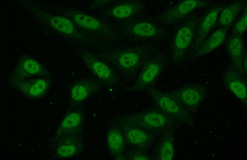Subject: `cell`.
I'll return each mask as SVG.
<instances>
[{
  "mask_svg": "<svg viewBox=\"0 0 247 160\" xmlns=\"http://www.w3.org/2000/svg\"><path fill=\"white\" fill-rule=\"evenodd\" d=\"M201 17L192 13L186 22L177 32L174 43L175 56L177 59H181L187 54L192 45Z\"/></svg>",
  "mask_w": 247,
  "mask_h": 160,
  "instance_id": "1",
  "label": "cell"
},
{
  "mask_svg": "<svg viewBox=\"0 0 247 160\" xmlns=\"http://www.w3.org/2000/svg\"><path fill=\"white\" fill-rule=\"evenodd\" d=\"M226 5L225 3L217 4L201 17L194 42L187 53V57L195 51L208 37L217 23L220 11Z\"/></svg>",
  "mask_w": 247,
  "mask_h": 160,
  "instance_id": "2",
  "label": "cell"
},
{
  "mask_svg": "<svg viewBox=\"0 0 247 160\" xmlns=\"http://www.w3.org/2000/svg\"><path fill=\"white\" fill-rule=\"evenodd\" d=\"M227 46L232 66L247 79V51L242 36L232 34L228 41Z\"/></svg>",
  "mask_w": 247,
  "mask_h": 160,
  "instance_id": "3",
  "label": "cell"
},
{
  "mask_svg": "<svg viewBox=\"0 0 247 160\" xmlns=\"http://www.w3.org/2000/svg\"><path fill=\"white\" fill-rule=\"evenodd\" d=\"M224 85L238 98L246 101L247 98V79L232 67L227 69L222 75Z\"/></svg>",
  "mask_w": 247,
  "mask_h": 160,
  "instance_id": "4",
  "label": "cell"
},
{
  "mask_svg": "<svg viewBox=\"0 0 247 160\" xmlns=\"http://www.w3.org/2000/svg\"><path fill=\"white\" fill-rule=\"evenodd\" d=\"M226 28H220L209 36L200 47L187 58L194 60L209 54L216 49L224 42L228 30Z\"/></svg>",
  "mask_w": 247,
  "mask_h": 160,
  "instance_id": "5",
  "label": "cell"
},
{
  "mask_svg": "<svg viewBox=\"0 0 247 160\" xmlns=\"http://www.w3.org/2000/svg\"><path fill=\"white\" fill-rule=\"evenodd\" d=\"M247 6V2L239 0L226 5L220 11L217 22L220 28L229 29Z\"/></svg>",
  "mask_w": 247,
  "mask_h": 160,
  "instance_id": "6",
  "label": "cell"
},
{
  "mask_svg": "<svg viewBox=\"0 0 247 160\" xmlns=\"http://www.w3.org/2000/svg\"><path fill=\"white\" fill-rule=\"evenodd\" d=\"M206 89L202 85L196 83L187 85L180 91L181 100L186 106L194 107L203 99Z\"/></svg>",
  "mask_w": 247,
  "mask_h": 160,
  "instance_id": "7",
  "label": "cell"
},
{
  "mask_svg": "<svg viewBox=\"0 0 247 160\" xmlns=\"http://www.w3.org/2000/svg\"><path fill=\"white\" fill-rule=\"evenodd\" d=\"M211 1L201 0H187L183 1L178 4L173 11L175 19L182 18L191 13L195 10L203 8L211 4Z\"/></svg>",
  "mask_w": 247,
  "mask_h": 160,
  "instance_id": "8",
  "label": "cell"
},
{
  "mask_svg": "<svg viewBox=\"0 0 247 160\" xmlns=\"http://www.w3.org/2000/svg\"><path fill=\"white\" fill-rule=\"evenodd\" d=\"M51 23L57 30L65 33L71 34L74 30V26L71 21L64 17L56 16L51 19Z\"/></svg>",
  "mask_w": 247,
  "mask_h": 160,
  "instance_id": "9",
  "label": "cell"
},
{
  "mask_svg": "<svg viewBox=\"0 0 247 160\" xmlns=\"http://www.w3.org/2000/svg\"><path fill=\"white\" fill-rule=\"evenodd\" d=\"M159 68L157 64H150L145 69L141 75L139 82L142 85L147 84L153 81L157 75Z\"/></svg>",
  "mask_w": 247,
  "mask_h": 160,
  "instance_id": "10",
  "label": "cell"
},
{
  "mask_svg": "<svg viewBox=\"0 0 247 160\" xmlns=\"http://www.w3.org/2000/svg\"><path fill=\"white\" fill-rule=\"evenodd\" d=\"M74 20L79 25L87 28L96 29L100 26V24L97 20L86 15L77 14L74 17Z\"/></svg>",
  "mask_w": 247,
  "mask_h": 160,
  "instance_id": "11",
  "label": "cell"
},
{
  "mask_svg": "<svg viewBox=\"0 0 247 160\" xmlns=\"http://www.w3.org/2000/svg\"><path fill=\"white\" fill-rule=\"evenodd\" d=\"M247 6L244 9L239 19L233 26L232 30V35L242 36L246 31L247 28Z\"/></svg>",
  "mask_w": 247,
  "mask_h": 160,
  "instance_id": "12",
  "label": "cell"
},
{
  "mask_svg": "<svg viewBox=\"0 0 247 160\" xmlns=\"http://www.w3.org/2000/svg\"><path fill=\"white\" fill-rule=\"evenodd\" d=\"M156 29L152 25L147 22L138 23L134 26L133 31L136 34L143 36H151L156 33Z\"/></svg>",
  "mask_w": 247,
  "mask_h": 160,
  "instance_id": "13",
  "label": "cell"
},
{
  "mask_svg": "<svg viewBox=\"0 0 247 160\" xmlns=\"http://www.w3.org/2000/svg\"><path fill=\"white\" fill-rule=\"evenodd\" d=\"M160 106L165 111L172 113H177L179 111L177 104L172 99L166 96L160 98L158 100Z\"/></svg>",
  "mask_w": 247,
  "mask_h": 160,
  "instance_id": "14",
  "label": "cell"
},
{
  "mask_svg": "<svg viewBox=\"0 0 247 160\" xmlns=\"http://www.w3.org/2000/svg\"><path fill=\"white\" fill-rule=\"evenodd\" d=\"M144 119L147 124L154 127L162 126L165 122L164 116L157 113H149L144 116Z\"/></svg>",
  "mask_w": 247,
  "mask_h": 160,
  "instance_id": "15",
  "label": "cell"
},
{
  "mask_svg": "<svg viewBox=\"0 0 247 160\" xmlns=\"http://www.w3.org/2000/svg\"><path fill=\"white\" fill-rule=\"evenodd\" d=\"M138 57L133 53L128 52L123 54L119 58V63L122 66L129 68L134 66L137 63Z\"/></svg>",
  "mask_w": 247,
  "mask_h": 160,
  "instance_id": "16",
  "label": "cell"
},
{
  "mask_svg": "<svg viewBox=\"0 0 247 160\" xmlns=\"http://www.w3.org/2000/svg\"><path fill=\"white\" fill-rule=\"evenodd\" d=\"M108 142L110 147L112 149L117 150L122 146L123 140L121 135L118 132L112 131L108 136Z\"/></svg>",
  "mask_w": 247,
  "mask_h": 160,
  "instance_id": "17",
  "label": "cell"
},
{
  "mask_svg": "<svg viewBox=\"0 0 247 160\" xmlns=\"http://www.w3.org/2000/svg\"><path fill=\"white\" fill-rule=\"evenodd\" d=\"M128 137L132 143L139 144L144 142L147 138L146 134L142 131L138 130H132L128 134Z\"/></svg>",
  "mask_w": 247,
  "mask_h": 160,
  "instance_id": "18",
  "label": "cell"
},
{
  "mask_svg": "<svg viewBox=\"0 0 247 160\" xmlns=\"http://www.w3.org/2000/svg\"><path fill=\"white\" fill-rule=\"evenodd\" d=\"M47 85L46 82L44 80H38L30 87L29 93L30 95L34 96L41 95L46 90Z\"/></svg>",
  "mask_w": 247,
  "mask_h": 160,
  "instance_id": "19",
  "label": "cell"
},
{
  "mask_svg": "<svg viewBox=\"0 0 247 160\" xmlns=\"http://www.w3.org/2000/svg\"><path fill=\"white\" fill-rule=\"evenodd\" d=\"M174 155L173 146L172 143L165 142L162 144L161 149L160 157L162 160H172Z\"/></svg>",
  "mask_w": 247,
  "mask_h": 160,
  "instance_id": "20",
  "label": "cell"
},
{
  "mask_svg": "<svg viewBox=\"0 0 247 160\" xmlns=\"http://www.w3.org/2000/svg\"><path fill=\"white\" fill-rule=\"evenodd\" d=\"M94 70L100 77L106 78L110 74V71L108 67L104 64L99 62H95L93 65Z\"/></svg>",
  "mask_w": 247,
  "mask_h": 160,
  "instance_id": "21",
  "label": "cell"
},
{
  "mask_svg": "<svg viewBox=\"0 0 247 160\" xmlns=\"http://www.w3.org/2000/svg\"><path fill=\"white\" fill-rule=\"evenodd\" d=\"M132 12V9L127 5H120L115 7L112 11L115 16L120 18H125L130 15Z\"/></svg>",
  "mask_w": 247,
  "mask_h": 160,
  "instance_id": "22",
  "label": "cell"
},
{
  "mask_svg": "<svg viewBox=\"0 0 247 160\" xmlns=\"http://www.w3.org/2000/svg\"><path fill=\"white\" fill-rule=\"evenodd\" d=\"M80 120V116L77 113H73L68 115L63 120L62 126L63 127L69 128L77 126Z\"/></svg>",
  "mask_w": 247,
  "mask_h": 160,
  "instance_id": "23",
  "label": "cell"
},
{
  "mask_svg": "<svg viewBox=\"0 0 247 160\" xmlns=\"http://www.w3.org/2000/svg\"><path fill=\"white\" fill-rule=\"evenodd\" d=\"M23 67L26 71L31 74H37L41 70V68L38 63L32 59H28L24 61Z\"/></svg>",
  "mask_w": 247,
  "mask_h": 160,
  "instance_id": "24",
  "label": "cell"
},
{
  "mask_svg": "<svg viewBox=\"0 0 247 160\" xmlns=\"http://www.w3.org/2000/svg\"><path fill=\"white\" fill-rule=\"evenodd\" d=\"M87 91L85 88L81 85H76L72 89V96L77 100L84 99L87 96Z\"/></svg>",
  "mask_w": 247,
  "mask_h": 160,
  "instance_id": "25",
  "label": "cell"
},
{
  "mask_svg": "<svg viewBox=\"0 0 247 160\" xmlns=\"http://www.w3.org/2000/svg\"><path fill=\"white\" fill-rule=\"evenodd\" d=\"M75 151V147L71 145L61 146L58 149L59 154L62 157L69 156L73 154Z\"/></svg>",
  "mask_w": 247,
  "mask_h": 160,
  "instance_id": "26",
  "label": "cell"
}]
</instances>
